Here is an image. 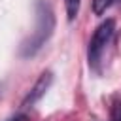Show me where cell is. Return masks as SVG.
<instances>
[{"label": "cell", "mask_w": 121, "mask_h": 121, "mask_svg": "<svg viewBox=\"0 0 121 121\" xmlns=\"http://www.w3.org/2000/svg\"><path fill=\"white\" fill-rule=\"evenodd\" d=\"M36 25L34 30L30 32V36L21 43V57L28 59L34 57L51 38L53 30H55V13L51 9V6L45 0H38L36 2Z\"/></svg>", "instance_id": "1"}, {"label": "cell", "mask_w": 121, "mask_h": 121, "mask_svg": "<svg viewBox=\"0 0 121 121\" xmlns=\"http://www.w3.org/2000/svg\"><path fill=\"white\" fill-rule=\"evenodd\" d=\"M113 32H115V21L113 19H106L102 25L96 26L91 42H89V49H87V57H89V66L98 70V64L104 57V51L106 47L110 45L112 38H113Z\"/></svg>", "instance_id": "2"}, {"label": "cell", "mask_w": 121, "mask_h": 121, "mask_svg": "<svg viewBox=\"0 0 121 121\" xmlns=\"http://www.w3.org/2000/svg\"><path fill=\"white\" fill-rule=\"evenodd\" d=\"M51 83H53V74L47 70V72H43L40 78H38V81L32 85V89L28 91V95L25 96V100H23V108H32L45 93H47V89L51 87Z\"/></svg>", "instance_id": "3"}, {"label": "cell", "mask_w": 121, "mask_h": 121, "mask_svg": "<svg viewBox=\"0 0 121 121\" xmlns=\"http://www.w3.org/2000/svg\"><path fill=\"white\" fill-rule=\"evenodd\" d=\"M64 8H66L68 21H74L78 17V11H79V0H64Z\"/></svg>", "instance_id": "4"}, {"label": "cell", "mask_w": 121, "mask_h": 121, "mask_svg": "<svg viewBox=\"0 0 121 121\" xmlns=\"http://www.w3.org/2000/svg\"><path fill=\"white\" fill-rule=\"evenodd\" d=\"M113 0H91V8H93V13L95 15H102L106 13V9L112 6Z\"/></svg>", "instance_id": "5"}, {"label": "cell", "mask_w": 121, "mask_h": 121, "mask_svg": "<svg viewBox=\"0 0 121 121\" xmlns=\"http://www.w3.org/2000/svg\"><path fill=\"white\" fill-rule=\"evenodd\" d=\"M113 121H121V104H117V108L113 112Z\"/></svg>", "instance_id": "6"}, {"label": "cell", "mask_w": 121, "mask_h": 121, "mask_svg": "<svg viewBox=\"0 0 121 121\" xmlns=\"http://www.w3.org/2000/svg\"><path fill=\"white\" fill-rule=\"evenodd\" d=\"M8 121H26V115H15V117H11V119H8Z\"/></svg>", "instance_id": "7"}]
</instances>
